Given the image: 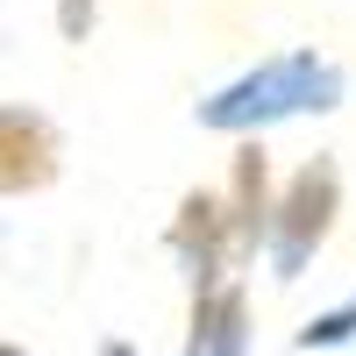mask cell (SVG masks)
I'll return each instance as SVG.
<instances>
[{"label": "cell", "instance_id": "obj_1", "mask_svg": "<svg viewBox=\"0 0 356 356\" xmlns=\"http://www.w3.org/2000/svg\"><path fill=\"white\" fill-rule=\"evenodd\" d=\"M342 100H349V72L335 57L314 50V43H285L271 57H257V65H243L235 79H221L193 107V122L207 136L243 143V136H271L285 122H307V114H335Z\"/></svg>", "mask_w": 356, "mask_h": 356}, {"label": "cell", "instance_id": "obj_2", "mask_svg": "<svg viewBox=\"0 0 356 356\" xmlns=\"http://www.w3.org/2000/svg\"><path fill=\"white\" fill-rule=\"evenodd\" d=\"M342 221V164L328 150L300 157L285 178H278V200H271V235H264V264L271 278L292 285L314 271V257L328 250V235Z\"/></svg>", "mask_w": 356, "mask_h": 356}, {"label": "cell", "instance_id": "obj_3", "mask_svg": "<svg viewBox=\"0 0 356 356\" xmlns=\"http://www.w3.org/2000/svg\"><path fill=\"white\" fill-rule=\"evenodd\" d=\"M171 257H178L193 292H214V285H228V271H243V243H235V214H228L221 186H193L178 200Z\"/></svg>", "mask_w": 356, "mask_h": 356}, {"label": "cell", "instance_id": "obj_4", "mask_svg": "<svg viewBox=\"0 0 356 356\" xmlns=\"http://www.w3.org/2000/svg\"><path fill=\"white\" fill-rule=\"evenodd\" d=\"M57 122L36 107H0V193H43L57 178Z\"/></svg>", "mask_w": 356, "mask_h": 356}, {"label": "cell", "instance_id": "obj_5", "mask_svg": "<svg viewBox=\"0 0 356 356\" xmlns=\"http://www.w3.org/2000/svg\"><path fill=\"white\" fill-rule=\"evenodd\" d=\"M186 356H250V292L235 278L214 285V292H193Z\"/></svg>", "mask_w": 356, "mask_h": 356}, {"label": "cell", "instance_id": "obj_6", "mask_svg": "<svg viewBox=\"0 0 356 356\" xmlns=\"http://www.w3.org/2000/svg\"><path fill=\"white\" fill-rule=\"evenodd\" d=\"M349 335H356V292H349L342 307H328V314H314V321H307V328L292 335V342H300V349L314 356V349H342Z\"/></svg>", "mask_w": 356, "mask_h": 356}, {"label": "cell", "instance_id": "obj_7", "mask_svg": "<svg viewBox=\"0 0 356 356\" xmlns=\"http://www.w3.org/2000/svg\"><path fill=\"white\" fill-rule=\"evenodd\" d=\"M93 22H100V0H57V36L65 43H86Z\"/></svg>", "mask_w": 356, "mask_h": 356}, {"label": "cell", "instance_id": "obj_8", "mask_svg": "<svg viewBox=\"0 0 356 356\" xmlns=\"http://www.w3.org/2000/svg\"><path fill=\"white\" fill-rule=\"evenodd\" d=\"M107 356H136V349H129V342H107Z\"/></svg>", "mask_w": 356, "mask_h": 356}, {"label": "cell", "instance_id": "obj_9", "mask_svg": "<svg viewBox=\"0 0 356 356\" xmlns=\"http://www.w3.org/2000/svg\"><path fill=\"white\" fill-rule=\"evenodd\" d=\"M0 356H29V349H15V342H0Z\"/></svg>", "mask_w": 356, "mask_h": 356}]
</instances>
